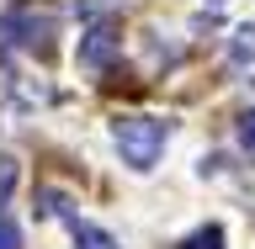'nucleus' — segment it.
I'll return each instance as SVG.
<instances>
[{
  "instance_id": "1",
  "label": "nucleus",
  "mask_w": 255,
  "mask_h": 249,
  "mask_svg": "<svg viewBox=\"0 0 255 249\" xmlns=\"http://www.w3.org/2000/svg\"><path fill=\"white\" fill-rule=\"evenodd\" d=\"M112 138H117V154H123V165H133V170H154V159L165 154L170 127L159 122V117H117Z\"/></svg>"
},
{
  "instance_id": "5",
  "label": "nucleus",
  "mask_w": 255,
  "mask_h": 249,
  "mask_svg": "<svg viewBox=\"0 0 255 249\" xmlns=\"http://www.w3.org/2000/svg\"><path fill=\"white\" fill-rule=\"evenodd\" d=\"M0 249H21V228H16L5 212H0Z\"/></svg>"
},
{
  "instance_id": "4",
  "label": "nucleus",
  "mask_w": 255,
  "mask_h": 249,
  "mask_svg": "<svg viewBox=\"0 0 255 249\" xmlns=\"http://www.w3.org/2000/svg\"><path fill=\"white\" fill-rule=\"evenodd\" d=\"M75 249H117V239L101 234V228H80L75 223Z\"/></svg>"
},
{
  "instance_id": "7",
  "label": "nucleus",
  "mask_w": 255,
  "mask_h": 249,
  "mask_svg": "<svg viewBox=\"0 0 255 249\" xmlns=\"http://www.w3.org/2000/svg\"><path fill=\"white\" fill-rule=\"evenodd\" d=\"M245 59H255V27H245L234 43V64H245Z\"/></svg>"
},
{
  "instance_id": "2",
  "label": "nucleus",
  "mask_w": 255,
  "mask_h": 249,
  "mask_svg": "<svg viewBox=\"0 0 255 249\" xmlns=\"http://www.w3.org/2000/svg\"><path fill=\"white\" fill-rule=\"evenodd\" d=\"M117 48H123V37H117V27L112 21H96L85 37H80V69H107L112 59H117Z\"/></svg>"
},
{
  "instance_id": "6",
  "label": "nucleus",
  "mask_w": 255,
  "mask_h": 249,
  "mask_svg": "<svg viewBox=\"0 0 255 249\" xmlns=\"http://www.w3.org/2000/svg\"><path fill=\"white\" fill-rule=\"evenodd\" d=\"M239 149L255 159V111H250V117H239Z\"/></svg>"
},
{
  "instance_id": "3",
  "label": "nucleus",
  "mask_w": 255,
  "mask_h": 249,
  "mask_svg": "<svg viewBox=\"0 0 255 249\" xmlns=\"http://www.w3.org/2000/svg\"><path fill=\"white\" fill-rule=\"evenodd\" d=\"M175 249H223V228L218 223H207V228H197V234H186Z\"/></svg>"
}]
</instances>
